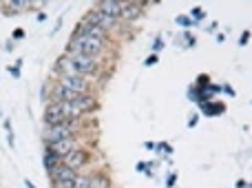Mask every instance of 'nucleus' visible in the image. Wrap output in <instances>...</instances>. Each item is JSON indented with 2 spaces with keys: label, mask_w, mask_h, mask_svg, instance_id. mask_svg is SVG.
I'll use <instances>...</instances> for the list:
<instances>
[{
  "label": "nucleus",
  "mask_w": 252,
  "mask_h": 188,
  "mask_svg": "<svg viewBox=\"0 0 252 188\" xmlns=\"http://www.w3.org/2000/svg\"><path fill=\"white\" fill-rule=\"evenodd\" d=\"M66 51H78V53H84V56L97 58L104 51V42H102V40H93V38H89V35L73 33V38L66 44Z\"/></svg>",
  "instance_id": "f257e3e1"
},
{
  "label": "nucleus",
  "mask_w": 252,
  "mask_h": 188,
  "mask_svg": "<svg viewBox=\"0 0 252 188\" xmlns=\"http://www.w3.org/2000/svg\"><path fill=\"white\" fill-rule=\"evenodd\" d=\"M82 133V124L80 122H62L56 126H44L42 128V137L44 142H58V140H66V137H78Z\"/></svg>",
  "instance_id": "f03ea898"
},
{
  "label": "nucleus",
  "mask_w": 252,
  "mask_h": 188,
  "mask_svg": "<svg viewBox=\"0 0 252 188\" xmlns=\"http://www.w3.org/2000/svg\"><path fill=\"white\" fill-rule=\"evenodd\" d=\"M66 58H69L71 62H73L75 66H78L80 71H82L84 78H95L97 73H100V62H97V58H91V56H84V53H78V51H66L64 53Z\"/></svg>",
  "instance_id": "7ed1b4c3"
},
{
  "label": "nucleus",
  "mask_w": 252,
  "mask_h": 188,
  "mask_svg": "<svg viewBox=\"0 0 252 188\" xmlns=\"http://www.w3.org/2000/svg\"><path fill=\"white\" fill-rule=\"evenodd\" d=\"M82 20H84V22H89V25L100 27V29H104V31H106V33H109V31L113 29V27H118V20H115V18L106 16V13H102L100 9H95V7H93L91 11L84 13Z\"/></svg>",
  "instance_id": "20e7f679"
},
{
  "label": "nucleus",
  "mask_w": 252,
  "mask_h": 188,
  "mask_svg": "<svg viewBox=\"0 0 252 188\" xmlns=\"http://www.w3.org/2000/svg\"><path fill=\"white\" fill-rule=\"evenodd\" d=\"M58 84L75 91L78 95H87V93H91V89H93V82L89 78H71V75H58Z\"/></svg>",
  "instance_id": "39448f33"
},
{
  "label": "nucleus",
  "mask_w": 252,
  "mask_h": 188,
  "mask_svg": "<svg viewBox=\"0 0 252 188\" xmlns=\"http://www.w3.org/2000/svg\"><path fill=\"white\" fill-rule=\"evenodd\" d=\"M89 162H91V155H89V151H84V149H75V151H71L69 155L62 157V164H64L66 168H71V171H75V173H80L82 168H87Z\"/></svg>",
  "instance_id": "423d86ee"
},
{
  "label": "nucleus",
  "mask_w": 252,
  "mask_h": 188,
  "mask_svg": "<svg viewBox=\"0 0 252 188\" xmlns=\"http://www.w3.org/2000/svg\"><path fill=\"white\" fill-rule=\"evenodd\" d=\"M80 149L78 146V137H66V140H58V142H49L47 144V151L53 155H58V157H64V155H69L71 151Z\"/></svg>",
  "instance_id": "0eeeda50"
},
{
  "label": "nucleus",
  "mask_w": 252,
  "mask_h": 188,
  "mask_svg": "<svg viewBox=\"0 0 252 188\" xmlns=\"http://www.w3.org/2000/svg\"><path fill=\"white\" fill-rule=\"evenodd\" d=\"M62 122H71V120H66V115L62 113L58 102H49L44 106V126H56V124H62Z\"/></svg>",
  "instance_id": "6e6552de"
},
{
  "label": "nucleus",
  "mask_w": 252,
  "mask_h": 188,
  "mask_svg": "<svg viewBox=\"0 0 252 188\" xmlns=\"http://www.w3.org/2000/svg\"><path fill=\"white\" fill-rule=\"evenodd\" d=\"M73 33H78V35H89V38L102 40V42H106V35H109L104 29H100V27H95V25H89V22H84V20H80V25L75 27Z\"/></svg>",
  "instance_id": "1a4fd4ad"
},
{
  "label": "nucleus",
  "mask_w": 252,
  "mask_h": 188,
  "mask_svg": "<svg viewBox=\"0 0 252 188\" xmlns=\"http://www.w3.org/2000/svg\"><path fill=\"white\" fill-rule=\"evenodd\" d=\"M73 106L82 115H87V113H93V111H97L100 102H97V97L93 95V93H87V95H78V100L73 102Z\"/></svg>",
  "instance_id": "9d476101"
},
{
  "label": "nucleus",
  "mask_w": 252,
  "mask_h": 188,
  "mask_svg": "<svg viewBox=\"0 0 252 188\" xmlns=\"http://www.w3.org/2000/svg\"><path fill=\"white\" fill-rule=\"evenodd\" d=\"M95 9H100L102 13H106V16L120 20V16H122V9H124V2H115V0H102V2L95 4Z\"/></svg>",
  "instance_id": "9b49d317"
},
{
  "label": "nucleus",
  "mask_w": 252,
  "mask_h": 188,
  "mask_svg": "<svg viewBox=\"0 0 252 188\" xmlns=\"http://www.w3.org/2000/svg\"><path fill=\"white\" fill-rule=\"evenodd\" d=\"M51 184H62V182H71V180H75V175L78 173L75 171H71V168H66L64 164H60V166H56L51 173Z\"/></svg>",
  "instance_id": "f8f14e48"
},
{
  "label": "nucleus",
  "mask_w": 252,
  "mask_h": 188,
  "mask_svg": "<svg viewBox=\"0 0 252 188\" xmlns=\"http://www.w3.org/2000/svg\"><path fill=\"white\" fill-rule=\"evenodd\" d=\"M135 20V18H139V7L133 2H124V9H122V16H120V20Z\"/></svg>",
  "instance_id": "ddd939ff"
},
{
  "label": "nucleus",
  "mask_w": 252,
  "mask_h": 188,
  "mask_svg": "<svg viewBox=\"0 0 252 188\" xmlns=\"http://www.w3.org/2000/svg\"><path fill=\"white\" fill-rule=\"evenodd\" d=\"M62 164V159L58 157V155H53V153H49V151H44V168H47V173H51L56 166H60Z\"/></svg>",
  "instance_id": "4468645a"
},
{
  "label": "nucleus",
  "mask_w": 252,
  "mask_h": 188,
  "mask_svg": "<svg viewBox=\"0 0 252 188\" xmlns=\"http://www.w3.org/2000/svg\"><path fill=\"white\" fill-rule=\"evenodd\" d=\"M91 177V188H111L106 175H89Z\"/></svg>",
  "instance_id": "2eb2a0df"
},
{
  "label": "nucleus",
  "mask_w": 252,
  "mask_h": 188,
  "mask_svg": "<svg viewBox=\"0 0 252 188\" xmlns=\"http://www.w3.org/2000/svg\"><path fill=\"white\" fill-rule=\"evenodd\" d=\"M11 38H13V40H22V38H25V29H13Z\"/></svg>",
  "instance_id": "dca6fc26"
},
{
  "label": "nucleus",
  "mask_w": 252,
  "mask_h": 188,
  "mask_svg": "<svg viewBox=\"0 0 252 188\" xmlns=\"http://www.w3.org/2000/svg\"><path fill=\"white\" fill-rule=\"evenodd\" d=\"M248 42H250V31H244L239 38V44H248Z\"/></svg>",
  "instance_id": "f3484780"
},
{
  "label": "nucleus",
  "mask_w": 252,
  "mask_h": 188,
  "mask_svg": "<svg viewBox=\"0 0 252 188\" xmlns=\"http://www.w3.org/2000/svg\"><path fill=\"white\" fill-rule=\"evenodd\" d=\"M177 22H179V25H186V27H188V25H192V20H188L186 16H179V18H177Z\"/></svg>",
  "instance_id": "a211bd4d"
},
{
  "label": "nucleus",
  "mask_w": 252,
  "mask_h": 188,
  "mask_svg": "<svg viewBox=\"0 0 252 188\" xmlns=\"http://www.w3.org/2000/svg\"><path fill=\"white\" fill-rule=\"evenodd\" d=\"M175 182H177V175H175V173H170V175H168V182H166V186H173L175 184Z\"/></svg>",
  "instance_id": "6ab92c4d"
},
{
  "label": "nucleus",
  "mask_w": 252,
  "mask_h": 188,
  "mask_svg": "<svg viewBox=\"0 0 252 188\" xmlns=\"http://www.w3.org/2000/svg\"><path fill=\"white\" fill-rule=\"evenodd\" d=\"M9 73H11L13 78H20V66H11V69H9Z\"/></svg>",
  "instance_id": "aec40b11"
},
{
  "label": "nucleus",
  "mask_w": 252,
  "mask_h": 188,
  "mask_svg": "<svg viewBox=\"0 0 252 188\" xmlns=\"http://www.w3.org/2000/svg\"><path fill=\"white\" fill-rule=\"evenodd\" d=\"M157 62V53H153L151 58H146V66H151V64H155Z\"/></svg>",
  "instance_id": "412c9836"
},
{
  "label": "nucleus",
  "mask_w": 252,
  "mask_h": 188,
  "mask_svg": "<svg viewBox=\"0 0 252 188\" xmlns=\"http://www.w3.org/2000/svg\"><path fill=\"white\" fill-rule=\"evenodd\" d=\"M188 126H190V128H192V126H197V115H192V118L188 120Z\"/></svg>",
  "instance_id": "4be33fe9"
},
{
  "label": "nucleus",
  "mask_w": 252,
  "mask_h": 188,
  "mask_svg": "<svg viewBox=\"0 0 252 188\" xmlns=\"http://www.w3.org/2000/svg\"><path fill=\"white\" fill-rule=\"evenodd\" d=\"M153 47H155V51H159V49L164 47V42H161V40H155V44H153Z\"/></svg>",
  "instance_id": "5701e85b"
},
{
  "label": "nucleus",
  "mask_w": 252,
  "mask_h": 188,
  "mask_svg": "<svg viewBox=\"0 0 252 188\" xmlns=\"http://www.w3.org/2000/svg\"><path fill=\"white\" fill-rule=\"evenodd\" d=\"M25 184H27V188H35V186H33V182H29V180H27Z\"/></svg>",
  "instance_id": "b1692460"
},
{
  "label": "nucleus",
  "mask_w": 252,
  "mask_h": 188,
  "mask_svg": "<svg viewBox=\"0 0 252 188\" xmlns=\"http://www.w3.org/2000/svg\"><path fill=\"white\" fill-rule=\"evenodd\" d=\"M0 118H2V111H0Z\"/></svg>",
  "instance_id": "393cba45"
}]
</instances>
